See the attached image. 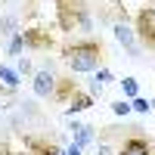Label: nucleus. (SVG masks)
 I'll list each match as a JSON object with an SVG mask.
<instances>
[{
	"label": "nucleus",
	"mask_w": 155,
	"mask_h": 155,
	"mask_svg": "<svg viewBox=\"0 0 155 155\" xmlns=\"http://www.w3.org/2000/svg\"><path fill=\"white\" fill-rule=\"evenodd\" d=\"M59 53H62V62L68 65L71 74H87V71H96L106 65V44L93 34L62 44Z\"/></svg>",
	"instance_id": "nucleus-1"
},
{
	"label": "nucleus",
	"mask_w": 155,
	"mask_h": 155,
	"mask_svg": "<svg viewBox=\"0 0 155 155\" xmlns=\"http://www.w3.org/2000/svg\"><path fill=\"white\" fill-rule=\"evenodd\" d=\"M56 3V25L59 31H78V28H90V12H87V0H53Z\"/></svg>",
	"instance_id": "nucleus-2"
},
{
	"label": "nucleus",
	"mask_w": 155,
	"mask_h": 155,
	"mask_svg": "<svg viewBox=\"0 0 155 155\" xmlns=\"http://www.w3.org/2000/svg\"><path fill=\"white\" fill-rule=\"evenodd\" d=\"M134 34L149 53H155V6H143L134 16Z\"/></svg>",
	"instance_id": "nucleus-3"
},
{
	"label": "nucleus",
	"mask_w": 155,
	"mask_h": 155,
	"mask_svg": "<svg viewBox=\"0 0 155 155\" xmlns=\"http://www.w3.org/2000/svg\"><path fill=\"white\" fill-rule=\"evenodd\" d=\"M19 140L25 146V155H65V149L50 134H22Z\"/></svg>",
	"instance_id": "nucleus-4"
},
{
	"label": "nucleus",
	"mask_w": 155,
	"mask_h": 155,
	"mask_svg": "<svg viewBox=\"0 0 155 155\" xmlns=\"http://www.w3.org/2000/svg\"><path fill=\"white\" fill-rule=\"evenodd\" d=\"M22 41H25V50H31V53H50V50H56V37L50 34V28H25L19 31Z\"/></svg>",
	"instance_id": "nucleus-5"
},
{
	"label": "nucleus",
	"mask_w": 155,
	"mask_h": 155,
	"mask_svg": "<svg viewBox=\"0 0 155 155\" xmlns=\"http://www.w3.org/2000/svg\"><path fill=\"white\" fill-rule=\"evenodd\" d=\"M115 155H155V143L146 134H140V127H134V134H127L121 140V146H118Z\"/></svg>",
	"instance_id": "nucleus-6"
},
{
	"label": "nucleus",
	"mask_w": 155,
	"mask_h": 155,
	"mask_svg": "<svg viewBox=\"0 0 155 155\" xmlns=\"http://www.w3.org/2000/svg\"><path fill=\"white\" fill-rule=\"evenodd\" d=\"M31 90L37 99H53V90H56V74L50 68H37L31 74Z\"/></svg>",
	"instance_id": "nucleus-7"
},
{
	"label": "nucleus",
	"mask_w": 155,
	"mask_h": 155,
	"mask_svg": "<svg viewBox=\"0 0 155 155\" xmlns=\"http://www.w3.org/2000/svg\"><path fill=\"white\" fill-rule=\"evenodd\" d=\"M115 37H118V44L127 50L130 56H140V44H137V34H134V28H127V19H121V22H115Z\"/></svg>",
	"instance_id": "nucleus-8"
},
{
	"label": "nucleus",
	"mask_w": 155,
	"mask_h": 155,
	"mask_svg": "<svg viewBox=\"0 0 155 155\" xmlns=\"http://www.w3.org/2000/svg\"><path fill=\"white\" fill-rule=\"evenodd\" d=\"M78 81L71 74H62V78H56V90H53V102H71V96L78 93Z\"/></svg>",
	"instance_id": "nucleus-9"
},
{
	"label": "nucleus",
	"mask_w": 155,
	"mask_h": 155,
	"mask_svg": "<svg viewBox=\"0 0 155 155\" xmlns=\"http://www.w3.org/2000/svg\"><path fill=\"white\" fill-rule=\"evenodd\" d=\"M71 134H74V143L84 149V146H90V143L96 140V127H93V124H78V121H74V124H71Z\"/></svg>",
	"instance_id": "nucleus-10"
},
{
	"label": "nucleus",
	"mask_w": 155,
	"mask_h": 155,
	"mask_svg": "<svg viewBox=\"0 0 155 155\" xmlns=\"http://www.w3.org/2000/svg\"><path fill=\"white\" fill-rule=\"evenodd\" d=\"M93 96L90 93H84V90H78V93L71 96V102H68V109H65V118H71V115H78V112H84V109H90L93 106Z\"/></svg>",
	"instance_id": "nucleus-11"
},
{
	"label": "nucleus",
	"mask_w": 155,
	"mask_h": 155,
	"mask_svg": "<svg viewBox=\"0 0 155 155\" xmlns=\"http://www.w3.org/2000/svg\"><path fill=\"white\" fill-rule=\"evenodd\" d=\"M0 84H3V90L12 96V93L19 90V71L9 68V65H0Z\"/></svg>",
	"instance_id": "nucleus-12"
},
{
	"label": "nucleus",
	"mask_w": 155,
	"mask_h": 155,
	"mask_svg": "<svg viewBox=\"0 0 155 155\" xmlns=\"http://www.w3.org/2000/svg\"><path fill=\"white\" fill-rule=\"evenodd\" d=\"M121 90H124L127 99H137V96H140V84H137V78H124V81H121Z\"/></svg>",
	"instance_id": "nucleus-13"
},
{
	"label": "nucleus",
	"mask_w": 155,
	"mask_h": 155,
	"mask_svg": "<svg viewBox=\"0 0 155 155\" xmlns=\"http://www.w3.org/2000/svg\"><path fill=\"white\" fill-rule=\"evenodd\" d=\"M22 50H25V41H22V34L16 31V34L9 37V56H16V59H19V56H22Z\"/></svg>",
	"instance_id": "nucleus-14"
},
{
	"label": "nucleus",
	"mask_w": 155,
	"mask_h": 155,
	"mask_svg": "<svg viewBox=\"0 0 155 155\" xmlns=\"http://www.w3.org/2000/svg\"><path fill=\"white\" fill-rule=\"evenodd\" d=\"M115 81V74H112V68H96V78H93V84H99V87H106V84H112Z\"/></svg>",
	"instance_id": "nucleus-15"
},
{
	"label": "nucleus",
	"mask_w": 155,
	"mask_h": 155,
	"mask_svg": "<svg viewBox=\"0 0 155 155\" xmlns=\"http://www.w3.org/2000/svg\"><path fill=\"white\" fill-rule=\"evenodd\" d=\"M19 143H22V140H19ZM0 155H25V146L16 149V140H3V143H0Z\"/></svg>",
	"instance_id": "nucleus-16"
},
{
	"label": "nucleus",
	"mask_w": 155,
	"mask_h": 155,
	"mask_svg": "<svg viewBox=\"0 0 155 155\" xmlns=\"http://www.w3.org/2000/svg\"><path fill=\"white\" fill-rule=\"evenodd\" d=\"M130 109L140 112V115H149V112H152V102H149L146 96H137V99H130Z\"/></svg>",
	"instance_id": "nucleus-17"
},
{
	"label": "nucleus",
	"mask_w": 155,
	"mask_h": 155,
	"mask_svg": "<svg viewBox=\"0 0 155 155\" xmlns=\"http://www.w3.org/2000/svg\"><path fill=\"white\" fill-rule=\"evenodd\" d=\"M112 112L118 115V118H127L134 109H130V102H127V99H115V102H112Z\"/></svg>",
	"instance_id": "nucleus-18"
},
{
	"label": "nucleus",
	"mask_w": 155,
	"mask_h": 155,
	"mask_svg": "<svg viewBox=\"0 0 155 155\" xmlns=\"http://www.w3.org/2000/svg\"><path fill=\"white\" fill-rule=\"evenodd\" d=\"M16 22H19L16 16H0V34H9V37H12V34H16V31H12V28H16Z\"/></svg>",
	"instance_id": "nucleus-19"
},
{
	"label": "nucleus",
	"mask_w": 155,
	"mask_h": 155,
	"mask_svg": "<svg viewBox=\"0 0 155 155\" xmlns=\"http://www.w3.org/2000/svg\"><path fill=\"white\" fill-rule=\"evenodd\" d=\"M16 71H19V74H31V59H28V56H19V59H16Z\"/></svg>",
	"instance_id": "nucleus-20"
},
{
	"label": "nucleus",
	"mask_w": 155,
	"mask_h": 155,
	"mask_svg": "<svg viewBox=\"0 0 155 155\" xmlns=\"http://www.w3.org/2000/svg\"><path fill=\"white\" fill-rule=\"evenodd\" d=\"M81 152H84V149H81V146H78V143H71V146L65 149V155H81Z\"/></svg>",
	"instance_id": "nucleus-21"
},
{
	"label": "nucleus",
	"mask_w": 155,
	"mask_h": 155,
	"mask_svg": "<svg viewBox=\"0 0 155 155\" xmlns=\"http://www.w3.org/2000/svg\"><path fill=\"white\" fill-rule=\"evenodd\" d=\"M99 155H112V149H109V143H106V140L99 143Z\"/></svg>",
	"instance_id": "nucleus-22"
},
{
	"label": "nucleus",
	"mask_w": 155,
	"mask_h": 155,
	"mask_svg": "<svg viewBox=\"0 0 155 155\" xmlns=\"http://www.w3.org/2000/svg\"><path fill=\"white\" fill-rule=\"evenodd\" d=\"M109 3H115V0H109Z\"/></svg>",
	"instance_id": "nucleus-23"
}]
</instances>
